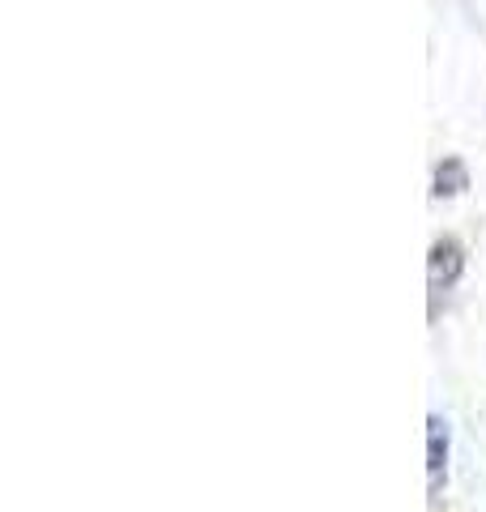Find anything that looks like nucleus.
<instances>
[{"label":"nucleus","instance_id":"f257e3e1","mask_svg":"<svg viewBox=\"0 0 486 512\" xmlns=\"http://www.w3.org/2000/svg\"><path fill=\"white\" fill-rule=\"evenodd\" d=\"M444 423L440 419H431V487H440V474H444Z\"/></svg>","mask_w":486,"mask_h":512}]
</instances>
